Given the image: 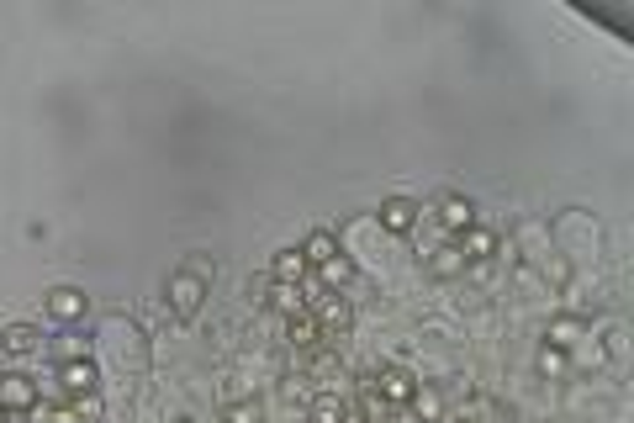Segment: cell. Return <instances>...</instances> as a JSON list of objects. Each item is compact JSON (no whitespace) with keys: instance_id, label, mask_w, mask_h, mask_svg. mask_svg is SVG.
<instances>
[{"instance_id":"cell-1","label":"cell","mask_w":634,"mask_h":423,"mask_svg":"<svg viewBox=\"0 0 634 423\" xmlns=\"http://www.w3.org/2000/svg\"><path fill=\"white\" fill-rule=\"evenodd\" d=\"M207 286H212L207 260H191L185 270L170 275V286H164V302H170V312H175L180 323H191L196 312H201V302H207Z\"/></svg>"},{"instance_id":"cell-2","label":"cell","mask_w":634,"mask_h":423,"mask_svg":"<svg viewBox=\"0 0 634 423\" xmlns=\"http://www.w3.org/2000/svg\"><path fill=\"white\" fill-rule=\"evenodd\" d=\"M365 386L386 402V408H397V413H402L407 402H413V392H418V376H413V371H402V365H381V371H370V376H365Z\"/></svg>"},{"instance_id":"cell-3","label":"cell","mask_w":634,"mask_h":423,"mask_svg":"<svg viewBox=\"0 0 634 423\" xmlns=\"http://www.w3.org/2000/svg\"><path fill=\"white\" fill-rule=\"evenodd\" d=\"M312 318H317V328H323V344H333L339 349L344 339H349V328H354V312H349V302L344 297H323L317 307H307Z\"/></svg>"},{"instance_id":"cell-4","label":"cell","mask_w":634,"mask_h":423,"mask_svg":"<svg viewBox=\"0 0 634 423\" xmlns=\"http://www.w3.org/2000/svg\"><path fill=\"white\" fill-rule=\"evenodd\" d=\"M43 402V386H37L27 371H6L0 376V408L6 413H32Z\"/></svg>"},{"instance_id":"cell-5","label":"cell","mask_w":634,"mask_h":423,"mask_svg":"<svg viewBox=\"0 0 634 423\" xmlns=\"http://www.w3.org/2000/svg\"><path fill=\"white\" fill-rule=\"evenodd\" d=\"M59 386L69 397H90L101 386V371H96V360H85V355H69L59 360Z\"/></svg>"},{"instance_id":"cell-6","label":"cell","mask_w":634,"mask_h":423,"mask_svg":"<svg viewBox=\"0 0 634 423\" xmlns=\"http://www.w3.org/2000/svg\"><path fill=\"white\" fill-rule=\"evenodd\" d=\"M85 312H90V297H85V291H74V286H53V291H48V318H53V323H80Z\"/></svg>"},{"instance_id":"cell-7","label":"cell","mask_w":634,"mask_h":423,"mask_svg":"<svg viewBox=\"0 0 634 423\" xmlns=\"http://www.w3.org/2000/svg\"><path fill=\"white\" fill-rule=\"evenodd\" d=\"M455 249H460L465 265H471V260H497V254H502V244H497L492 228H465V233L455 238Z\"/></svg>"},{"instance_id":"cell-8","label":"cell","mask_w":634,"mask_h":423,"mask_svg":"<svg viewBox=\"0 0 634 423\" xmlns=\"http://www.w3.org/2000/svg\"><path fill=\"white\" fill-rule=\"evenodd\" d=\"M439 228L460 238L465 228H476V207H471V196H444L439 201Z\"/></svg>"},{"instance_id":"cell-9","label":"cell","mask_w":634,"mask_h":423,"mask_svg":"<svg viewBox=\"0 0 634 423\" xmlns=\"http://www.w3.org/2000/svg\"><path fill=\"white\" fill-rule=\"evenodd\" d=\"M312 275L307 265V254L302 249H275V260H270V281H281V286H302Z\"/></svg>"},{"instance_id":"cell-10","label":"cell","mask_w":634,"mask_h":423,"mask_svg":"<svg viewBox=\"0 0 634 423\" xmlns=\"http://www.w3.org/2000/svg\"><path fill=\"white\" fill-rule=\"evenodd\" d=\"M381 228H386V233H413V228H418V201L386 196V201H381Z\"/></svg>"},{"instance_id":"cell-11","label":"cell","mask_w":634,"mask_h":423,"mask_svg":"<svg viewBox=\"0 0 634 423\" xmlns=\"http://www.w3.org/2000/svg\"><path fill=\"white\" fill-rule=\"evenodd\" d=\"M286 344H291V349H302V355L323 349V328H317L312 312H302V318H286Z\"/></svg>"},{"instance_id":"cell-12","label":"cell","mask_w":634,"mask_h":423,"mask_svg":"<svg viewBox=\"0 0 634 423\" xmlns=\"http://www.w3.org/2000/svg\"><path fill=\"white\" fill-rule=\"evenodd\" d=\"M265 307H270V312H281V318H302V312H307V297H302V286H281V281H270Z\"/></svg>"},{"instance_id":"cell-13","label":"cell","mask_w":634,"mask_h":423,"mask_svg":"<svg viewBox=\"0 0 634 423\" xmlns=\"http://www.w3.org/2000/svg\"><path fill=\"white\" fill-rule=\"evenodd\" d=\"M423 270L434 275V281H460V275H465V260H460L455 244H439V249L423 260Z\"/></svg>"},{"instance_id":"cell-14","label":"cell","mask_w":634,"mask_h":423,"mask_svg":"<svg viewBox=\"0 0 634 423\" xmlns=\"http://www.w3.org/2000/svg\"><path fill=\"white\" fill-rule=\"evenodd\" d=\"M460 423H513V408H502L497 397L481 392V397L465 402V418H460Z\"/></svg>"},{"instance_id":"cell-15","label":"cell","mask_w":634,"mask_h":423,"mask_svg":"<svg viewBox=\"0 0 634 423\" xmlns=\"http://www.w3.org/2000/svg\"><path fill=\"white\" fill-rule=\"evenodd\" d=\"M423 423H444V392L439 386H428V381H418V392H413V402H407Z\"/></svg>"},{"instance_id":"cell-16","label":"cell","mask_w":634,"mask_h":423,"mask_svg":"<svg viewBox=\"0 0 634 423\" xmlns=\"http://www.w3.org/2000/svg\"><path fill=\"white\" fill-rule=\"evenodd\" d=\"M307 423H349V402L339 392H323V397H312V408H307Z\"/></svg>"},{"instance_id":"cell-17","label":"cell","mask_w":634,"mask_h":423,"mask_svg":"<svg viewBox=\"0 0 634 423\" xmlns=\"http://www.w3.org/2000/svg\"><path fill=\"white\" fill-rule=\"evenodd\" d=\"M534 365H539V376L545 381H561L566 371H571V355L561 344H539V355H534Z\"/></svg>"},{"instance_id":"cell-18","label":"cell","mask_w":634,"mask_h":423,"mask_svg":"<svg viewBox=\"0 0 634 423\" xmlns=\"http://www.w3.org/2000/svg\"><path fill=\"white\" fill-rule=\"evenodd\" d=\"M0 349H6V355H32V349H37V328L32 323H11L6 334H0Z\"/></svg>"},{"instance_id":"cell-19","label":"cell","mask_w":634,"mask_h":423,"mask_svg":"<svg viewBox=\"0 0 634 423\" xmlns=\"http://www.w3.org/2000/svg\"><path fill=\"white\" fill-rule=\"evenodd\" d=\"M27 423H85V418L74 413V402H37L27 413Z\"/></svg>"},{"instance_id":"cell-20","label":"cell","mask_w":634,"mask_h":423,"mask_svg":"<svg viewBox=\"0 0 634 423\" xmlns=\"http://www.w3.org/2000/svg\"><path fill=\"white\" fill-rule=\"evenodd\" d=\"M317 281H323V286H349V281H354V260L339 249L328 265H317Z\"/></svg>"},{"instance_id":"cell-21","label":"cell","mask_w":634,"mask_h":423,"mask_svg":"<svg viewBox=\"0 0 634 423\" xmlns=\"http://www.w3.org/2000/svg\"><path fill=\"white\" fill-rule=\"evenodd\" d=\"M302 254H307V265L317 270V265H328L333 254H339V238H333V233H312L307 244H302Z\"/></svg>"},{"instance_id":"cell-22","label":"cell","mask_w":634,"mask_h":423,"mask_svg":"<svg viewBox=\"0 0 634 423\" xmlns=\"http://www.w3.org/2000/svg\"><path fill=\"white\" fill-rule=\"evenodd\" d=\"M360 413H365V423H391V418H397V408H386L365 381H360Z\"/></svg>"},{"instance_id":"cell-23","label":"cell","mask_w":634,"mask_h":423,"mask_svg":"<svg viewBox=\"0 0 634 423\" xmlns=\"http://www.w3.org/2000/svg\"><path fill=\"white\" fill-rule=\"evenodd\" d=\"M576 339H582V323H576V318H555L550 334H545V344H561V349H571Z\"/></svg>"},{"instance_id":"cell-24","label":"cell","mask_w":634,"mask_h":423,"mask_svg":"<svg viewBox=\"0 0 634 423\" xmlns=\"http://www.w3.org/2000/svg\"><path fill=\"white\" fill-rule=\"evenodd\" d=\"M217 423H259V402H228Z\"/></svg>"},{"instance_id":"cell-25","label":"cell","mask_w":634,"mask_h":423,"mask_svg":"<svg viewBox=\"0 0 634 423\" xmlns=\"http://www.w3.org/2000/svg\"><path fill=\"white\" fill-rule=\"evenodd\" d=\"M492 265H497V260H471V265H465V275H460V281L487 286V281H492Z\"/></svg>"},{"instance_id":"cell-26","label":"cell","mask_w":634,"mask_h":423,"mask_svg":"<svg viewBox=\"0 0 634 423\" xmlns=\"http://www.w3.org/2000/svg\"><path fill=\"white\" fill-rule=\"evenodd\" d=\"M6 418H11V413H6V408H0V423H6Z\"/></svg>"},{"instance_id":"cell-27","label":"cell","mask_w":634,"mask_h":423,"mask_svg":"<svg viewBox=\"0 0 634 423\" xmlns=\"http://www.w3.org/2000/svg\"><path fill=\"white\" fill-rule=\"evenodd\" d=\"M175 423H196V418H175Z\"/></svg>"}]
</instances>
